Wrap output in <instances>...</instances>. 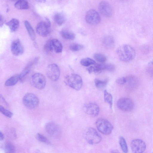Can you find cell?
<instances>
[{
  "label": "cell",
  "mask_w": 153,
  "mask_h": 153,
  "mask_svg": "<svg viewBox=\"0 0 153 153\" xmlns=\"http://www.w3.org/2000/svg\"><path fill=\"white\" fill-rule=\"evenodd\" d=\"M46 72L48 77L52 81H56L59 77L60 70L58 66L55 64L49 65L47 68Z\"/></svg>",
  "instance_id": "9c48e42d"
},
{
  "label": "cell",
  "mask_w": 153,
  "mask_h": 153,
  "mask_svg": "<svg viewBox=\"0 0 153 153\" xmlns=\"http://www.w3.org/2000/svg\"><path fill=\"white\" fill-rule=\"evenodd\" d=\"M0 111L4 115L9 118L11 117L13 115V113L5 109L1 105L0 106Z\"/></svg>",
  "instance_id": "d6a6232c"
},
{
  "label": "cell",
  "mask_w": 153,
  "mask_h": 153,
  "mask_svg": "<svg viewBox=\"0 0 153 153\" xmlns=\"http://www.w3.org/2000/svg\"><path fill=\"white\" fill-rule=\"evenodd\" d=\"M84 137L86 141L91 145L99 143L102 139L98 133L95 129L92 128H88L85 130Z\"/></svg>",
  "instance_id": "3957f363"
},
{
  "label": "cell",
  "mask_w": 153,
  "mask_h": 153,
  "mask_svg": "<svg viewBox=\"0 0 153 153\" xmlns=\"http://www.w3.org/2000/svg\"><path fill=\"white\" fill-rule=\"evenodd\" d=\"M38 1L42 3H45L46 1V0H38Z\"/></svg>",
  "instance_id": "8d00e7d4"
},
{
  "label": "cell",
  "mask_w": 153,
  "mask_h": 153,
  "mask_svg": "<svg viewBox=\"0 0 153 153\" xmlns=\"http://www.w3.org/2000/svg\"><path fill=\"white\" fill-rule=\"evenodd\" d=\"M6 25L8 26L11 32H14L18 29L19 26V22L17 19L13 18L6 23Z\"/></svg>",
  "instance_id": "ac0fdd59"
},
{
  "label": "cell",
  "mask_w": 153,
  "mask_h": 153,
  "mask_svg": "<svg viewBox=\"0 0 153 153\" xmlns=\"http://www.w3.org/2000/svg\"><path fill=\"white\" fill-rule=\"evenodd\" d=\"M39 59V57L35 58L34 59L26 66L20 74H19L20 80H21L23 79L29 73L33 67L37 64Z\"/></svg>",
  "instance_id": "e0dca14e"
},
{
  "label": "cell",
  "mask_w": 153,
  "mask_h": 153,
  "mask_svg": "<svg viewBox=\"0 0 153 153\" xmlns=\"http://www.w3.org/2000/svg\"><path fill=\"white\" fill-rule=\"evenodd\" d=\"M53 19L54 22L59 25H62L65 21L64 16L60 13H57L55 14Z\"/></svg>",
  "instance_id": "cb8c5ba5"
},
{
  "label": "cell",
  "mask_w": 153,
  "mask_h": 153,
  "mask_svg": "<svg viewBox=\"0 0 153 153\" xmlns=\"http://www.w3.org/2000/svg\"><path fill=\"white\" fill-rule=\"evenodd\" d=\"M51 24L49 20L46 18L45 20L39 22L36 27L37 33L42 37L47 36L50 33Z\"/></svg>",
  "instance_id": "52a82bcc"
},
{
  "label": "cell",
  "mask_w": 153,
  "mask_h": 153,
  "mask_svg": "<svg viewBox=\"0 0 153 153\" xmlns=\"http://www.w3.org/2000/svg\"><path fill=\"white\" fill-rule=\"evenodd\" d=\"M60 33L63 38L67 40H73L75 37V35L73 33L65 29L62 30Z\"/></svg>",
  "instance_id": "7402d4cb"
},
{
  "label": "cell",
  "mask_w": 153,
  "mask_h": 153,
  "mask_svg": "<svg viewBox=\"0 0 153 153\" xmlns=\"http://www.w3.org/2000/svg\"><path fill=\"white\" fill-rule=\"evenodd\" d=\"M4 22V20L3 17V16L1 15L0 16V26L1 27L3 26Z\"/></svg>",
  "instance_id": "e575fe53"
},
{
  "label": "cell",
  "mask_w": 153,
  "mask_h": 153,
  "mask_svg": "<svg viewBox=\"0 0 153 153\" xmlns=\"http://www.w3.org/2000/svg\"><path fill=\"white\" fill-rule=\"evenodd\" d=\"M70 49L72 51H79L84 48V46L81 44L73 43L71 44L70 46Z\"/></svg>",
  "instance_id": "4dcf8cb0"
},
{
  "label": "cell",
  "mask_w": 153,
  "mask_h": 153,
  "mask_svg": "<svg viewBox=\"0 0 153 153\" xmlns=\"http://www.w3.org/2000/svg\"><path fill=\"white\" fill-rule=\"evenodd\" d=\"M64 82L67 85L77 91L80 89L83 83L81 77L74 74L67 75L65 78Z\"/></svg>",
  "instance_id": "7a4b0ae2"
},
{
  "label": "cell",
  "mask_w": 153,
  "mask_h": 153,
  "mask_svg": "<svg viewBox=\"0 0 153 153\" xmlns=\"http://www.w3.org/2000/svg\"><path fill=\"white\" fill-rule=\"evenodd\" d=\"M103 44L107 48H111L114 46V41L113 38L111 36L105 37L103 40Z\"/></svg>",
  "instance_id": "ffe728a7"
},
{
  "label": "cell",
  "mask_w": 153,
  "mask_h": 153,
  "mask_svg": "<svg viewBox=\"0 0 153 153\" xmlns=\"http://www.w3.org/2000/svg\"><path fill=\"white\" fill-rule=\"evenodd\" d=\"M30 83L35 88L39 89H43L46 84V79L45 76L40 73H36L30 78Z\"/></svg>",
  "instance_id": "5b68a950"
},
{
  "label": "cell",
  "mask_w": 153,
  "mask_h": 153,
  "mask_svg": "<svg viewBox=\"0 0 153 153\" xmlns=\"http://www.w3.org/2000/svg\"><path fill=\"white\" fill-rule=\"evenodd\" d=\"M19 80V75L13 76L6 80L5 82V85L7 86L14 85L17 83Z\"/></svg>",
  "instance_id": "603a6c76"
},
{
  "label": "cell",
  "mask_w": 153,
  "mask_h": 153,
  "mask_svg": "<svg viewBox=\"0 0 153 153\" xmlns=\"http://www.w3.org/2000/svg\"><path fill=\"white\" fill-rule=\"evenodd\" d=\"M45 128L48 134L52 137L58 138L60 137L61 128L56 123L52 122L48 123L45 125Z\"/></svg>",
  "instance_id": "ba28073f"
},
{
  "label": "cell",
  "mask_w": 153,
  "mask_h": 153,
  "mask_svg": "<svg viewBox=\"0 0 153 153\" xmlns=\"http://www.w3.org/2000/svg\"><path fill=\"white\" fill-rule=\"evenodd\" d=\"M96 125L98 131L105 135L110 134L113 129V126L111 123L103 118L98 119L96 121Z\"/></svg>",
  "instance_id": "8992f818"
},
{
  "label": "cell",
  "mask_w": 153,
  "mask_h": 153,
  "mask_svg": "<svg viewBox=\"0 0 153 153\" xmlns=\"http://www.w3.org/2000/svg\"><path fill=\"white\" fill-rule=\"evenodd\" d=\"M131 146L132 152L135 153H140L143 152L146 147L145 143L143 140L136 139L132 140Z\"/></svg>",
  "instance_id": "7c38bea8"
},
{
  "label": "cell",
  "mask_w": 153,
  "mask_h": 153,
  "mask_svg": "<svg viewBox=\"0 0 153 153\" xmlns=\"http://www.w3.org/2000/svg\"><path fill=\"white\" fill-rule=\"evenodd\" d=\"M80 63L83 66H88L91 65H95L96 62L93 59L89 58H86L82 59L80 61Z\"/></svg>",
  "instance_id": "484cf974"
},
{
  "label": "cell",
  "mask_w": 153,
  "mask_h": 153,
  "mask_svg": "<svg viewBox=\"0 0 153 153\" xmlns=\"http://www.w3.org/2000/svg\"><path fill=\"white\" fill-rule=\"evenodd\" d=\"M94 57L96 61L102 63H104L106 60L105 56L100 53H95L94 55Z\"/></svg>",
  "instance_id": "f546056e"
},
{
  "label": "cell",
  "mask_w": 153,
  "mask_h": 153,
  "mask_svg": "<svg viewBox=\"0 0 153 153\" xmlns=\"http://www.w3.org/2000/svg\"><path fill=\"white\" fill-rule=\"evenodd\" d=\"M4 138V136L3 134L1 132H0V140H2Z\"/></svg>",
  "instance_id": "d590c367"
},
{
  "label": "cell",
  "mask_w": 153,
  "mask_h": 153,
  "mask_svg": "<svg viewBox=\"0 0 153 153\" xmlns=\"http://www.w3.org/2000/svg\"><path fill=\"white\" fill-rule=\"evenodd\" d=\"M85 19L87 23L92 25L98 24L101 20L100 16L99 13L94 9H91L87 12Z\"/></svg>",
  "instance_id": "8fae6325"
},
{
  "label": "cell",
  "mask_w": 153,
  "mask_h": 153,
  "mask_svg": "<svg viewBox=\"0 0 153 153\" xmlns=\"http://www.w3.org/2000/svg\"><path fill=\"white\" fill-rule=\"evenodd\" d=\"M36 139L39 141L47 144H50V141L42 134L38 133L36 135Z\"/></svg>",
  "instance_id": "1f68e13d"
},
{
  "label": "cell",
  "mask_w": 153,
  "mask_h": 153,
  "mask_svg": "<svg viewBox=\"0 0 153 153\" xmlns=\"http://www.w3.org/2000/svg\"><path fill=\"white\" fill-rule=\"evenodd\" d=\"M117 107L120 109L126 111L132 110L134 104L133 101L128 98H122L119 99L117 103Z\"/></svg>",
  "instance_id": "30bf717a"
},
{
  "label": "cell",
  "mask_w": 153,
  "mask_h": 153,
  "mask_svg": "<svg viewBox=\"0 0 153 153\" xmlns=\"http://www.w3.org/2000/svg\"><path fill=\"white\" fill-rule=\"evenodd\" d=\"M22 101L24 105L30 109L36 108L39 104V100L38 97L34 94L31 93L25 94Z\"/></svg>",
  "instance_id": "277c9868"
},
{
  "label": "cell",
  "mask_w": 153,
  "mask_h": 153,
  "mask_svg": "<svg viewBox=\"0 0 153 153\" xmlns=\"http://www.w3.org/2000/svg\"><path fill=\"white\" fill-rule=\"evenodd\" d=\"M5 149L6 153H14L16 151L15 146L11 142H8L6 143Z\"/></svg>",
  "instance_id": "4316f807"
},
{
  "label": "cell",
  "mask_w": 153,
  "mask_h": 153,
  "mask_svg": "<svg viewBox=\"0 0 153 153\" xmlns=\"http://www.w3.org/2000/svg\"><path fill=\"white\" fill-rule=\"evenodd\" d=\"M48 49L50 52L54 51L57 53L62 52V45L60 42L57 39L49 40L48 41Z\"/></svg>",
  "instance_id": "4fadbf2b"
},
{
  "label": "cell",
  "mask_w": 153,
  "mask_h": 153,
  "mask_svg": "<svg viewBox=\"0 0 153 153\" xmlns=\"http://www.w3.org/2000/svg\"><path fill=\"white\" fill-rule=\"evenodd\" d=\"M108 82V80H102L96 79L94 80V83L96 87L99 89H101L105 87Z\"/></svg>",
  "instance_id": "f1b7e54d"
},
{
  "label": "cell",
  "mask_w": 153,
  "mask_h": 153,
  "mask_svg": "<svg viewBox=\"0 0 153 153\" xmlns=\"http://www.w3.org/2000/svg\"><path fill=\"white\" fill-rule=\"evenodd\" d=\"M119 144L121 149L124 153L128 152V148L125 139L123 137H120L119 138Z\"/></svg>",
  "instance_id": "83f0119b"
},
{
  "label": "cell",
  "mask_w": 153,
  "mask_h": 153,
  "mask_svg": "<svg viewBox=\"0 0 153 153\" xmlns=\"http://www.w3.org/2000/svg\"><path fill=\"white\" fill-rule=\"evenodd\" d=\"M126 78L124 77H119L116 80V82L120 85H123L126 82Z\"/></svg>",
  "instance_id": "836d02e7"
},
{
  "label": "cell",
  "mask_w": 153,
  "mask_h": 153,
  "mask_svg": "<svg viewBox=\"0 0 153 153\" xmlns=\"http://www.w3.org/2000/svg\"><path fill=\"white\" fill-rule=\"evenodd\" d=\"M10 1H17L19 0H10Z\"/></svg>",
  "instance_id": "f35d334b"
},
{
  "label": "cell",
  "mask_w": 153,
  "mask_h": 153,
  "mask_svg": "<svg viewBox=\"0 0 153 153\" xmlns=\"http://www.w3.org/2000/svg\"><path fill=\"white\" fill-rule=\"evenodd\" d=\"M24 24L27 32L31 39L34 40L36 38L35 31L29 22L26 20L24 22Z\"/></svg>",
  "instance_id": "d6986e66"
},
{
  "label": "cell",
  "mask_w": 153,
  "mask_h": 153,
  "mask_svg": "<svg viewBox=\"0 0 153 153\" xmlns=\"http://www.w3.org/2000/svg\"><path fill=\"white\" fill-rule=\"evenodd\" d=\"M15 7L18 10H26L29 8L28 2L26 0H19L15 3Z\"/></svg>",
  "instance_id": "44dd1931"
},
{
  "label": "cell",
  "mask_w": 153,
  "mask_h": 153,
  "mask_svg": "<svg viewBox=\"0 0 153 153\" xmlns=\"http://www.w3.org/2000/svg\"><path fill=\"white\" fill-rule=\"evenodd\" d=\"M83 110L87 114L95 117L98 114L100 109L99 106L96 103L89 102L84 106Z\"/></svg>",
  "instance_id": "5bb4252c"
},
{
  "label": "cell",
  "mask_w": 153,
  "mask_h": 153,
  "mask_svg": "<svg viewBox=\"0 0 153 153\" xmlns=\"http://www.w3.org/2000/svg\"><path fill=\"white\" fill-rule=\"evenodd\" d=\"M98 9L100 13L106 17L111 16L112 9L109 4L105 1H102L99 4Z\"/></svg>",
  "instance_id": "9a60e30c"
},
{
  "label": "cell",
  "mask_w": 153,
  "mask_h": 153,
  "mask_svg": "<svg viewBox=\"0 0 153 153\" xmlns=\"http://www.w3.org/2000/svg\"><path fill=\"white\" fill-rule=\"evenodd\" d=\"M11 50L12 54L15 56H20L23 53L24 48L19 39H16L12 42Z\"/></svg>",
  "instance_id": "2e32d148"
},
{
  "label": "cell",
  "mask_w": 153,
  "mask_h": 153,
  "mask_svg": "<svg viewBox=\"0 0 153 153\" xmlns=\"http://www.w3.org/2000/svg\"><path fill=\"white\" fill-rule=\"evenodd\" d=\"M117 53L119 59L124 62H128L133 60L136 56L134 49L127 44L122 45L117 50Z\"/></svg>",
  "instance_id": "6da1fadb"
},
{
  "label": "cell",
  "mask_w": 153,
  "mask_h": 153,
  "mask_svg": "<svg viewBox=\"0 0 153 153\" xmlns=\"http://www.w3.org/2000/svg\"><path fill=\"white\" fill-rule=\"evenodd\" d=\"M149 64H151L152 65H153V60L151 61L149 63Z\"/></svg>",
  "instance_id": "74e56055"
},
{
  "label": "cell",
  "mask_w": 153,
  "mask_h": 153,
  "mask_svg": "<svg viewBox=\"0 0 153 153\" xmlns=\"http://www.w3.org/2000/svg\"><path fill=\"white\" fill-rule=\"evenodd\" d=\"M104 95L105 102L109 105L110 108L111 109L113 104V97L112 95L106 90L104 91Z\"/></svg>",
  "instance_id": "d4e9b609"
}]
</instances>
